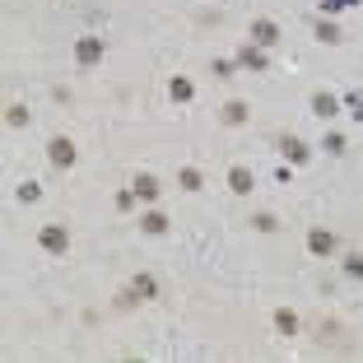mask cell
<instances>
[{
  "mask_svg": "<svg viewBox=\"0 0 363 363\" xmlns=\"http://www.w3.org/2000/svg\"><path fill=\"white\" fill-rule=\"evenodd\" d=\"M238 65H242V70H252V75H266V70H270V61H266V47L247 42L242 52H238Z\"/></svg>",
  "mask_w": 363,
  "mask_h": 363,
  "instance_id": "obj_3",
  "label": "cell"
},
{
  "mask_svg": "<svg viewBox=\"0 0 363 363\" xmlns=\"http://www.w3.org/2000/svg\"><path fill=\"white\" fill-rule=\"evenodd\" d=\"M345 103L354 107V121H363V98H359V93H350V98H345Z\"/></svg>",
  "mask_w": 363,
  "mask_h": 363,
  "instance_id": "obj_24",
  "label": "cell"
},
{
  "mask_svg": "<svg viewBox=\"0 0 363 363\" xmlns=\"http://www.w3.org/2000/svg\"><path fill=\"white\" fill-rule=\"evenodd\" d=\"M38 242H42L47 256H65V252H70V228H65V224H42Z\"/></svg>",
  "mask_w": 363,
  "mask_h": 363,
  "instance_id": "obj_1",
  "label": "cell"
},
{
  "mask_svg": "<svg viewBox=\"0 0 363 363\" xmlns=\"http://www.w3.org/2000/svg\"><path fill=\"white\" fill-rule=\"evenodd\" d=\"M177 186H182V191H200V186H205V182H200V168H182Z\"/></svg>",
  "mask_w": 363,
  "mask_h": 363,
  "instance_id": "obj_17",
  "label": "cell"
},
{
  "mask_svg": "<svg viewBox=\"0 0 363 363\" xmlns=\"http://www.w3.org/2000/svg\"><path fill=\"white\" fill-rule=\"evenodd\" d=\"M47 158H52L56 168H75V140H65V135H56L52 144H47Z\"/></svg>",
  "mask_w": 363,
  "mask_h": 363,
  "instance_id": "obj_4",
  "label": "cell"
},
{
  "mask_svg": "<svg viewBox=\"0 0 363 363\" xmlns=\"http://www.w3.org/2000/svg\"><path fill=\"white\" fill-rule=\"evenodd\" d=\"M219 117H224V126H242V121H247V103H242V98L224 103V112H219Z\"/></svg>",
  "mask_w": 363,
  "mask_h": 363,
  "instance_id": "obj_14",
  "label": "cell"
},
{
  "mask_svg": "<svg viewBox=\"0 0 363 363\" xmlns=\"http://www.w3.org/2000/svg\"><path fill=\"white\" fill-rule=\"evenodd\" d=\"M317 42H345L336 24H317Z\"/></svg>",
  "mask_w": 363,
  "mask_h": 363,
  "instance_id": "obj_19",
  "label": "cell"
},
{
  "mask_svg": "<svg viewBox=\"0 0 363 363\" xmlns=\"http://www.w3.org/2000/svg\"><path fill=\"white\" fill-rule=\"evenodd\" d=\"M252 186H256V177H252V168H228V191L233 196H252Z\"/></svg>",
  "mask_w": 363,
  "mask_h": 363,
  "instance_id": "obj_7",
  "label": "cell"
},
{
  "mask_svg": "<svg viewBox=\"0 0 363 363\" xmlns=\"http://www.w3.org/2000/svg\"><path fill=\"white\" fill-rule=\"evenodd\" d=\"M130 299H140V303L158 299V280L154 275H135V280H130Z\"/></svg>",
  "mask_w": 363,
  "mask_h": 363,
  "instance_id": "obj_8",
  "label": "cell"
},
{
  "mask_svg": "<svg viewBox=\"0 0 363 363\" xmlns=\"http://www.w3.org/2000/svg\"><path fill=\"white\" fill-rule=\"evenodd\" d=\"M308 252H312V256H331V252H336V233H331V228H312V233H308Z\"/></svg>",
  "mask_w": 363,
  "mask_h": 363,
  "instance_id": "obj_6",
  "label": "cell"
},
{
  "mask_svg": "<svg viewBox=\"0 0 363 363\" xmlns=\"http://www.w3.org/2000/svg\"><path fill=\"white\" fill-rule=\"evenodd\" d=\"M168 98H172V103H191V98H196V84H191V79H168Z\"/></svg>",
  "mask_w": 363,
  "mask_h": 363,
  "instance_id": "obj_13",
  "label": "cell"
},
{
  "mask_svg": "<svg viewBox=\"0 0 363 363\" xmlns=\"http://www.w3.org/2000/svg\"><path fill=\"white\" fill-rule=\"evenodd\" d=\"M19 200H24V205L42 200V186H38V182H24V186H19Z\"/></svg>",
  "mask_w": 363,
  "mask_h": 363,
  "instance_id": "obj_18",
  "label": "cell"
},
{
  "mask_svg": "<svg viewBox=\"0 0 363 363\" xmlns=\"http://www.w3.org/2000/svg\"><path fill=\"white\" fill-rule=\"evenodd\" d=\"M326 154H345V135H336V130H331V135H326V144H322Z\"/></svg>",
  "mask_w": 363,
  "mask_h": 363,
  "instance_id": "obj_20",
  "label": "cell"
},
{
  "mask_svg": "<svg viewBox=\"0 0 363 363\" xmlns=\"http://www.w3.org/2000/svg\"><path fill=\"white\" fill-rule=\"evenodd\" d=\"M350 5H359V0H322L326 14H340V10H350Z\"/></svg>",
  "mask_w": 363,
  "mask_h": 363,
  "instance_id": "obj_22",
  "label": "cell"
},
{
  "mask_svg": "<svg viewBox=\"0 0 363 363\" xmlns=\"http://www.w3.org/2000/svg\"><path fill=\"white\" fill-rule=\"evenodd\" d=\"M275 326H280V336H299V317H294L289 308L275 312Z\"/></svg>",
  "mask_w": 363,
  "mask_h": 363,
  "instance_id": "obj_16",
  "label": "cell"
},
{
  "mask_svg": "<svg viewBox=\"0 0 363 363\" xmlns=\"http://www.w3.org/2000/svg\"><path fill=\"white\" fill-rule=\"evenodd\" d=\"M130 191L140 196V200H158V191H163V186H158V177H154V172H140V177L130 182Z\"/></svg>",
  "mask_w": 363,
  "mask_h": 363,
  "instance_id": "obj_10",
  "label": "cell"
},
{
  "mask_svg": "<svg viewBox=\"0 0 363 363\" xmlns=\"http://www.w3.org/2000/svg\"><path fill=\"white\" fill-rule=\"evenodd\" d=\"M5 121H10L14 130H19V126H28V121H33V112H28L24 103H10V107H5Z\"/></svg>",
  "mask_w": 363,
  "mask_h": 363,
  "instance_id": "obj_15",
  "label": "cell"
},
{
  "mask_svg": "<svg viewBox=\"0 0 363 363\" xmlns=\"http://www.w3.org/2000/svg\"><path fill=\"white\" fill-rule=\"evenodd\" d=\"M247 38L256 42V47H266V52H270L275 42H280V24H275V19H252V33H247Z\"/></svg>",
  "mask_w": 363,
  "mask_h": 363,
  "instance_id": "obj_2",
  "label": "cell"
},
{
  "mask_svg": "<svg viewBox=\"0 0 363 363\" xmlns=\"http://www.w3.org/2000/svg\"><path fill=\"white\" fill-rule=\"evenodd\" d=\"M75 61L79 65H98V61H103V38H93V33H89V38H79L75 42Z\"/></svg>",
  "mask_w": 363,
  "mask_h": 363,
  "instance_id": "obj_5",
  "label": "cell"
},
{
  "mask_svg": "<svg viewBox=\"0 0 363 363\" xmlns=\"http://www.w3.org/2000/svg\"><path fill=\"white\" fill-rule=\"evenodd\" d=\"M140 228L149 238H163L168 233V214H163V210H149V214H140Z\"/></svg>",
  "mask_w": 363,
  "mask_h": 363,
  "instance_id": "obj_11",
  "label": "cell"
},
{
  "mask_svg": "<svg viewBox=\"0 0 363 363\" xmlns=\"http://www.w3.org/2000/svg\"><path fill=\"white\" fill-rule=\"evenodd\" d=\"M345 275H350V280H363V256H345Z\"/></svg>",
  "mask_w": 363,
  "mask_h": 363,
  "instance_id": "obj_21",
  "label": "cell"
},
{
  "mask_svg": "<svg viewBox=\"0 0 363 363\" xmlns=\"http://www.w3.org/2000/svg\"><path fill=\"white\" fill-rule=\"evenodd\" d=\"M312 112H317V117H322V121H331V117H336V112H340V98H336V93H312Z\"/></svg>",
  "mask_w": 363,
  "mask_h": 363,
  "instance_id": "obj_9",
  "label": "cell"
},
{
  "mask_svg": "<svg viewBox=\"0 0 363 363\" xmlns=\"http://www.w3.org/2000/svg\"><path fill=\"white\" fill-rule=\"evenodd\" d=\"M280 149H285V158H294V163H308V158H312V149L299 140V135H285V140H280Z\"/></svg>",
  "mask_w": 363,
  "mask_h": 363,
  "instance_id": "obj_12",
  "label": "cell"
},
{
  "mask_svg": "<svg viewBox=\"0 0 363 363\" xmlns=\"http://www.w3.org/2000/svg\"><path fill=\"white\" fill-rule=\"evenodd\" d=\"M261 228V233H275V228H280V224H275V214H256V219H252Z\"/></svg>",
  "mask_w": 363,
  "mask_h": 363,
  "instance_id": "obj_23",
  "label": "cell"
}]
</instances>
